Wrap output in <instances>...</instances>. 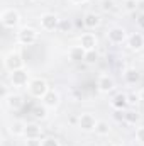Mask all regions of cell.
<instances>
[{"label": "cell", "mask_w": 144, "mask_h": 146, "mask_svg": "<svg viewBox=\"0 0 144 146\" xmlns=\"http://www.w3.org/2000/svg\"><path fill=\"white\" fill-rule=\"evenodd\" d=\"M0 22L5 29H14L20 22V14L15 9H3L0 14Z\"/></svg>", "instance_id": "1"}, {"label": "cell", "mask_w": 144, "mask_h": 146, "mask_svg": "<svg viewBox=\"0 0 144 146\" xmlns=\"http://www.w3.org/2000/svg\"><path fill=\"white\" fill-rule=\"evenodd\" d=\"M27 90H29V94L34 99H42L49 92V87H48L46 80H42V78H32L29 82V85H27Z\"/></svg>", "instance_id": "2"}, {"label": "cell", "mask_w": 144, "mask_h": 146, "mask_svg": "<svg viewBox=\"0 0 144 146\" xmlns=\"http://www.w3.org/2000/svg\"><path fill=\"white\" fill-rule=\"evenodd\" d=\"M32 78H31V73L29 70H26V68H20V70H15V72H10L9 75V82H10V85L12 87H26V85H29V82H31Z\"/></svg>", "instance_id": "3"}, {"label": "cell", "mask_w": 144, "mask_h": 146, "mask_svg": "<svg viewBox=\"0 0 144 146\" xmlns=\"http://www.w3.org/2000/svg\"><path fill=\"white\" fill-rule=\"evenodd\" d=\"M3 68L9 73L24 68V60H22L20 53H19V51H10V53L3 58Z\"/></svg>", "instance_id": "4"}, {"label": "cell", "mask_w": 144, "mask_h": 146, "mask_svg": "<svg viewBox=\"0 0 144 146\" xmlns=\"http://www.w3.org/2000/svg\"><path fill=\"white\" fill-rule=\"evenodd\" d=\"M39 39V33L32 27H22L19 33H17V42L19 44H24V46H31L37 42Z\"/></svg>", "instance_id": "5"}, {"label": "cell", "mask_w": 144, "mask_h": 146, "mask_svg": "<svg viewBox=\"0 0 144 146\" xmlns=\"http://www.w3.org/2000/svg\"><path fill=\"white\" fill-rule=\"evenodd\" d=\"M107 39H108L110 44L119 46V44H124V42L129 39V36H127V31H126L124 27L115 26V27H112V29L107 31Z\"/></svg>", "instance_id": "6"}, {"label": "cell", "mask_w": 144, "mask_h": 146, "mask_svg": "<svg viewBox=\"0 0 144 146\" xmlns=\"http://www.w3.org/2000/svg\"><path fill=\"white\" fill-rule=\"evenodd\" d=\"M97 122H98V121L95 119V115H93L92 112H83V114L78 115V127H80L81 131H85V133L95 131Z\"/></svg>", "instance_id": "7"}, {"label": "cell", "mask_w": 144, "mask_h": 146, "mask_svg": "<svg viewBox=\"0 0 144 146\" xmlns=\"http://www.w3.org/2000/svg\"><path fill=\"white\" fill-rule=\"evenodd\" d=\"M59 21H61V19H58L56 14L48 12V14H42V15H41L39 24H41V29H42V31H54V29H58Z\"/></svg>", "instance_id": "8"}, {"label": "cell", "mask_w": 144, "mask_h": 146, "mask_svg": "<svg viewBox=\"0 0 144 146\" xmlns=\"http://www.w3.org/2000/svg\"><path fill=\"white\" fill-rule=\"evenodd\" d=\"M97 88L100 94H108L115 88V82L108 73H100L97 76Z\"/></svg>", "instance_id": "9"}, {"label": "cell", "mask_w": 144, "mask_h": 146, "mask_svg": "<svg viewBox=\"0 0 144 146\" xmlns=\"http://www.w3.org/2000/svg\"><path fill=\"white\" fill-rule=\"evenodd\" d=\"M81 24H83L85 29L93 31V29H97V27L102 24V19H100V15L95 14V12H87V14L83 15V19H81Z\"/></svg>", "instance_id": "10"}, {"label": "cell", "mask_w": 144, "mask_h": 146, "mask_svg": "<svg viewBox=\"0 0 144 146\" xmlns=\"http://www.w3.org/2000/svg\"><path fill=\"white\" fill-rule=\"evenodd\" d=\"M78 44H80L83 49L90 51V49H97L98 39H97V36H95L93 33H83V34L80 36V39H78Z\"/></svg>", "instance_id": "11"}, {"label": "cell", "mask_w": 144, "mask_h": 146, "mask_svg": "<svg viewBox=\"0 0 144 146\" xmlns=\"http://www.w3.org/2000/svg\"><path fill=\"white\" fill-rule=\"evenodd\" d=\"M3 102L10 110H20L24 107V97L20 94H9L3 99Z\"/></svg>", "instance_id": "12"}, {"label": "cell", "mask_w": 144, "mask_h": 146, "mask_svg": "<svg viewBox=\"0 0 144 146\" xmlns=\"http://www.w3.org/2000/svg\"><path fill=\"white\" fill-rule=\"evenodd\" d=\"M41 136H42V127L37 122H27L26 124V133H24L26 139H41Z\"/></svg>", "instance_id": "13"}, {"label": "cell", "mask_w": 144, "mask_h": 146, "mask_svg": "<svg viewBox=\"0 0 144 146\" xmlns=\"http://www.w3.org/2000/svg\"><path fill=\"white\" fill-rule=\"evenodd\" d=\"M41 100H42V106H44V107L54 109V107L59 106V94H58L56 90H51V88H49V92H48Z\"/></svg>", "instance_id": "14"}, {"label": "cell", "mask_w": 144, "mask_h": 146, "mask_svg": "<svg viewBox=\"0 0 144 146\" xmlns=\"http://www.w3.org/2000/svg\"><path fill=\"white\" fill-rule=\"evenodd\" d=\"M110 106L114 107L115 110H124L127 106H129V100H127V94H122V92H119V94H115L114 97H112V100H110Z\"/></svg>", "instance_id": "15"}, {"label": "cell", "mask_w": 144, "mask_h": 146, "mask_svg": "<svg viewBox=\"0 0 144 146\" xmlns=\"http://www.w3.org/2000/svg\"><path fill=\"white\" fill-rule=\"evenodd\" d=\"M26 124H27V122H24V121H20V119H15V121H12V122L9 124V133H10L14 138L24 136V133H26Z\"/></svg>", "instance_id": "16"}, {"label": "cell", "mask_w": 144, "mask_h": 146, "mask_svg": "<svg viewBox=\"0 0 144 146\" xmlns=\"http://www.w3.org/2000/svg\"><path fill=\"white\" fill-rule=\"evenodd\" d=\"M127 44H129V48H131L132 51H141L144 48V36L141 33H134V34L129 36Z\"/></svg>", "instance_id": "17"}, {"label": "cell", "mask_w": 144, "mask_h": 146, "mask_svg": "<svg viewBox=\"0 0 144 146\" xmlns=\"http://www.w3.org/2000/svg\"><path fill=\"white\" fill-rule=\"evenodd\" d=\"M85 54H87V49H83L80 44H76V46H71L70 49H68V58L71 60V61H85Z\"/></svg>", "instance_id": "18"}, {"label": "cell", "mask_w": 144, "mask_h": 146, "mask_svg": "<svg viewBox=\"0 0 144 146\" xmlns=\"http://www.w3.org/2000/svg\"><path fill=\"white\" fill-rule=\"evenodd\" d=\"M139 80H141V73L136 68H127L124 72V82L127 85H136V83H139Z\"/></svg>", "instance_id": "19"}, {"label": "cell", "mask_w": 144, "mask_h": 146, "mask_svg": "<svg viewBox=\"0 0 144 146\" xmlns=\"http://www.w3.org/2000/svg\"><path fill=\"white\" fill-rule=\"evenodd\" d=\"M108 133H110V124L105 122V121H98L97 127H95V134L100 136V138H104V136H108Z\"/></svg>", "instance_id": "20"}, {"label": "cell", "mask_w": 144, "mask_h": 146, "mask_svg": "<svg viewBox=\"0 0 144 146\" xmlns=\"http://www.w3.org/2000/svg\"><path fill=\"white\" fill-rule=\"evenodd\" d=\"M139 119H141V117H139V114H137L136 110H126V112H124V122H126V124H131V126H132V124H137Z\"/></svg>", "instance_id": "21"}, {"label": "cell", "mask_w": 144, "mask_h": 146, "mask_svg": "<svg viewBox=\"0 0 144 146\" xmlns=\"http://www.w3.org/2000/svg\"><path fill=\"white\" fill-rule=\"evenodd\" d=\"M122 9L129 14L136 12L139 9V0H122Z\"/></svg>", "instance_id": "22"}, {"label": "cell", "mask_w": 144, "mask_h": 146, "mask_svg": "<svg viewBox=\"0 0 144 146\" xmlns=\"http://www.w3.org/2000/svg\"><path fill=\"white\" fill-rule=\"evenodd\" d=\"M100 9L105 12V14H110L115 10V0H100Z\"/></svg>", "instance_id": "23"}, {"label": "cell", "mask_w": 144, "mask_h": 146, "mask_svg": "<svg viewBox=\"0 0 144 146\" xmlns=\"http://www.w3.org/2000/svg\"><path fill=\"white\" fill-rule=\"evenodd\" d=\"M97 61H98V53H97V49L87 51V54H85V63L93 65V63H97Z\"/></svg>", "instance_id": "24"}, {"label": "cell", "mask_w": 144, "mask_h": 146, "mask_svg": "<svg viewBox=\"0 0 144 146\" xmlns=\"http://www.w3.org/2000/svg\"><path fill=\"white\" fill-rule=\"evenodd\" d=\"M58 29L61 31V33H70L73 29V24L70 19H61L59 21V26H58Z\"/></svg>", "instance_id": "25"}, {"label": "cell", "mask_w": 144, "mask_h": 146, "mask_svg": "<svg viewBox=\"0 0 144 146\" xmlns=\"http://www.w3.org/2000/svg\"><path fill=\"white\" fill-rule=\"evenodd\" d=\"M46 109H48V107H44V106H42V107H39V106L34 107V109H32L34 117H37V119H44V117H46Z\"/></svg>", "instance_id": "26"}, {"label": "cell", "mask_w": 144, "mask_h": 146, "mask_svg": "<svg viewBox=\"0 0 144 146\" xmlns=\"http://www.w3.org/2000/svg\"><path fill=\"white\" fill-rule=\"evenodd\" d=\"M127 100H129V106H137L139 100H141V95H137V94H129V95H127Z\"/></svg>", "instance_id": "27"}, {"label": "cell", "mask_w": 144, "mask_h": 146, "mask_svg": "<svg viewBox=\"0 0 144 146\" xmlns=\"http://www.w3.org/2000/svg\"><path fill=\"white\" fill-rule=\"evenodd\" d=\"M42 146H61L56 138H44L42 139Z\"/></svg>", "instance_id": "28"}, {"label": "cell", "mask_w": 144, "mask_h": 146, "mask_svg": "<svg viewBox=\"0 0 144 146\" xmlns=\"http://www.w3.org/2000/svg\"><path fill=\"white\" fill-rule=\"evenodd\" d=\"M136 139H137L139 143H143V145H144V124H143V126H139V127L136 129Z\"/></svg>", "instance_id": "29"}, {"label": "cell", "mask_w": 144, "mask_h": 146, "mask_svg": "<svg viewBox=\"0 0 144 146\" xmlns=\"http://www.w3.org/2000/svg\"><path fill=\"white\" fill-rule=\"evenodd\" d=\"M26 146H42V141L41 139H27Z\"/></svg>", "instance_id": "30"}, {"label": "cell", "mask_w": 144, "mask_h": 146, "mask_svg": "<svg viewBox=\"0 0 144 146\" xmlns=\"http://www.w3.org/2000/svg\"><path fill=\"white\" fill-rule=\"evenodd\" d=\"M137 26H139L141 29H144V14H141V15L137 17Z\"/></svg>", "instance_id": "31"}, {"label": "cell", "mask_w": 144, "mask_h": 146, "mask_svg": "<svg viewBox=\"0 0 144 146\" xmlns=\"http://www.w3.org/2000/svg\"><path fill=\"white\" fill-rule=\"evenodd\" d=\"M73 3H85V2H87V0H71Z\"/></svg>", "instance_id": "32"}, {"label": "cell", "mask_w": 144, "mask_h": 146, "mask_svg": "<svg viewBox=\"0 0 144 146\" xmlns=\"http://www.w3.org/2000/svg\"><path fill=\"white\" fill-rule=\"evenodd\" d=\"M141 100H144V90L141 92Z\"/></svg>", "instance_id": "33"}, {"label": "cell", "mask_w": 144, "mask_h": 146, "mask_svg": "<svg viewBox=\"0 0 144 146\" xmlns=\"http://www.w3.org/2000/svg\"><path fill=\"white\" fill-rule=\"evenodd\" d=\"M112 146H120V145H112Z\"/></svg>", "instance_id": "34"}, {"label": "cell", "mask_w": 144, "mask_h": 146, "mask_svg": "<svg viewBox=\"0 0 144 146\" xmlns=\"http://www.w3.org/2000/svg\"><path fill=\"white\" fill-rule=\"evenodd\" d=\"M32 2H37V0H32Z\"/></svg>", "instance_id": "35"}]
</instances>
